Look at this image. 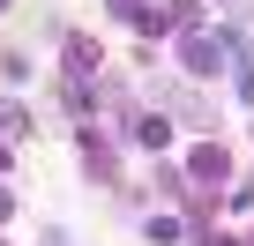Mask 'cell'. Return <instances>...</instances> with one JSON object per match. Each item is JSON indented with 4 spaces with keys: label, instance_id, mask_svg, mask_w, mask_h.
I'll use <instances>...</instances> for the list:
<instances>
[{
    "label": "cell",
    "instance_id": "9c48e42d",
    "mask_svg": "<svg viewBox=\"0 0 254 246\" xmlns=\"http://www.w3.org/2000/svg\"><path fill=\"white\" fill-rule=\"evenodd\" d=\"M0 8H8V0H0Z\"/></svg>",
    "mask_w": 254,
    "mask_h": 246
},
{
    "label": "cell",
    "instance_id": "3957f363",
    "mask_svg": "<svg viewBox=\"0 0 254 246\" xmlns=\"http://www.w3.org/2000/svg\"><path fill=\"white\" fill-rule=\"evenodd\" d=\"M187 172H194V179H224V149H217V142H209V149H194V164H187Z\"/></svg>",
    "mask_w": 254,
    "mask_h": 246
},
{
    "label": "cell",
    "instance_id": "8992f818",
    "mask_svg": "<svg viewBox=\"0 0 254 246\" xmlns=\"http://www.w3.org/2000/svg\"><path fill=\"white\" fill-rule=\"evenodd\" d=\"M112 8H127V15H142V0H112Z\"/></svg>",
    "mask_w": 254,
    "mask_h": 246
},
{
    "label": "cell",
    "instance_id": "6da1fadb",
    "mask_svg": "<svg viewBox=\"0 0 254 246\" xmlns=\"http://www.w3.org/2000/svg\"><path fill=\"white\" fill-rule=\"evenodd\" d=\"M232 45H217V38H202V30H187V45H180V60H187V75H217V60H224Z\"/></svg>",
    "mask_w": 254,
    "mask_h": 246
},
{
    "label": "cell",
    "instance_id": "5b68a950",
    "mask_svg": "<svg viewBox=\"0 0 254 246\" xmlns=\"http://www.w3.org/2000/svg\"><path fill=\"white\" fill-rule=\"evenodd\" d=\"M0 127H8V135H30V112L23 104H0Z\"/></svg>",
    "mask_w": 254,
    "mask_h": 246
},
{
    "label": "cell",
    "instance_id": "52a82bcc",
    "mask_svg": "<svg viewBox=\"0 0 254 246\" xmlns=\"http://www.w3.org/2000/svg\"><path fill=\"white\" fill-rule=\"evenodd\" d=\"M202 246H232V239H202Z\"/></svg>",
    "mask_w": 254,
    "mask_h": 246
},
{
    "label": "cell",
    "instance_id": "7a4b0ae2",
    "mask_svg": "<svg viewBox=\"0 0 254 246\" xmlns=\"http://www.w3.org/2000/svg\"><path fill=\"white\" fill-rule=\"evenodd\" d=\"M165 135H172V127H165V112H150V119H135V142H142V149H165Z\"/></svg>",
    "mask_w": 254,
    "mask_h": 246
},
{
    "label": "cell",
    "instance_id": "277c9868",
    "mask_svg": "<svg viewBox=\"0 0 254 246\" xmlns=\"http://www.w3.org/2000/svg\"><path fill=\"white\" fill-rule=\"evenodd\" d=\"M67 67L90 75V67H97V45H90V38H67Z\"/></svg>",
    "mask_w": 254,
    "mask_h": 246
},
{
    "label": "cell",
    "instance_id": "ba28073f",
    "mask_svg": "<svg viewBox=\"0 0 254 246\" xmlns=\"http://www.w3.org/2000/svg\"><path fill=\"white\" fill-rule=\"evenodd\" d=\"M0 216H8V194H0Z\"/></svg>",
    "mask_w": 254,
    "mask_h": 246
}]
</instances>
